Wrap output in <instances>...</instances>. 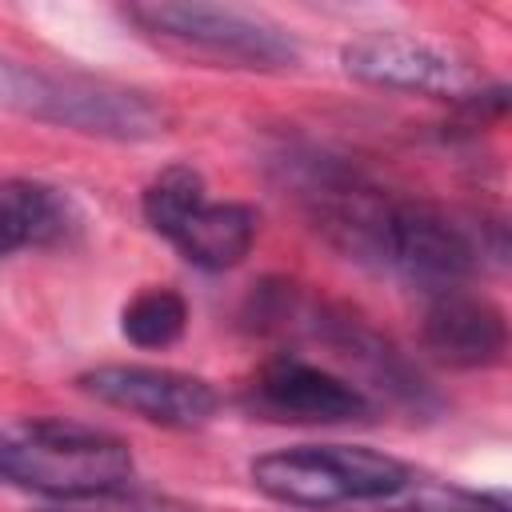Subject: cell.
<instances>
[{
  "label": "cell",
  "mask_w": 512,
  "mask_h": 512,
  "mask_svg": "<svg viewBox=\"0 0 512 512\" xmlns=\"http://www.w3.org/2000/svg\"><path fill=\"white\" fill-rule=\"evenodd\" d=\"M136 464L120 436L76 420H24L0 432V480L48 500H96L132 480Z\"/></svg>",
  "instance_id": "3"
},
{
  "label": "cell",
  "mask_w": 512,
  "mask_h": 512,
  "mask_svg": "<svg viewBox=\"0 0 512 512\" xmlns=\"http://www.w3.org/2000/svg\"><path fill=\"white\" fill-rule=\"evenodd\" d=\"M424 348L452 368H488L504 360L508 324L504 312L476 292L444 288L424 308Z\"/></svg>",
  "instance_id": "10"
},
{
  "label": "cell",
  "mask_w": 512,
  "mask_h": 512,
  "mask_svg": "<svg viewBox=\"0 0 512 512\" xmlns=\"http://www.w3.org/2000/svg\"><path fill=\"white\" fill-rule=\"evenodd\" d=\"M252 484L288 508L388 500L416 484L412 468L364 444H292L252 460Z\"/></svg>",
  "instance_id": "5"
},
{
  "label": "cell",
  "mask_w": 512,
  "mask_h": 512,
  "mask_svg": "<svg viewBox=\"0 0 512 512\" xmlns=\"http://www.w3.org/2000/svg\"><path fill=\"white\" fill-rule=\"evenodd\" d=\"M416 488V512H508L500 496L456 488V484H412Z\"/></svg>",
  "instance_id": "13"
},
{
  "label": "cell",
  "mask_w": 512,
  "mask_h": 512,
  "mask_svg": "<svg viewBox=\"0 0 512 512\" xmlns=\"http://www.w3.org/2000/svg\"><path fill=\"white\" fill-rule=\"evenodd\" d=\"M188 328V304L172 288H144L120 312V332L136 348H168Z\"/></svg>",
  "instance_id": "12"
},
{
  "label": "cell",
  "mask_w": 512,
  "mask_h": 512,
  "mask_svg": "<svg viewBox=\"0 0 512 512\" xmlns=\"http://www.w3.org/2000/svg\"><path fill=\"white\" fill-rule=\"evenodd\" d=\"M0 104L40 124L128 144L156 140L176 120L172 108L148 88L24 60H0Z\"/></svg>",
  "instance_id": "2"
},
{
  "label": "cell",
  "mask_w": 512,
  "mask_h": 512,
  "mask_svg": "<svg viewBox=\"0 0 512 512\" xmlns=\"http://www.w3.org/2000/svg\"><path fill=\"white\" fill-rule=\"evenodd\" d=\"M296 184L316 228L356 264L428 292L460 288L484 264V244H476L472 228L420 196L380 188L376 180L324 160H312Z\"/></svg>",
  "instance_id": "1"
},
{
  "label": "cell",
  "mask_w": 512,
  "mask_h": 512,
  "mask_svg": "<svg viewBox=\"0 0 512 512\" xmlns=\"http://www.w3.org/2000/svg\"><path fill=\"white\" fill-rule=\"evenodd\" d=\"M248 392L264 416L292 424H356L372 416V400L364 396L360 384L288 352L272 356L252 376Z\"/></svg>",
  "instance_id": "9"
},
{
  "label": "cell",
  "mask_w": 512,
  "mask_h": 512,
  "mask_svg": "<svg viewBox=\"0 0 512 512\" xmlns=\"http://www.w3.org/2000/svg\"><path fill=\"white\" fill-rule=\"evenodd\" d=\"M76 232L80 212L64 188L20 176L0 184V256L20 248H56Z\"/></svg>",
  "instance_id": "11"
},
{
  "label": "cell",
  "mask_w": 512,
  "mask_h": 512,
  "mask_svg": "<svg viewBox=\"0 0 512 512\" xmlns=\"http://www.w3.org/2000/svg\"><path fill=\"white\" fill-rule=\"evenodd\" d=\"M76 384L100 404L160 428H204L220 408V396L204 376L156 364H100L80 372Z\"/></svg>",
  "instance_id": "8"
},
{
  "label": "cell",
  "mask_w": 512,
  "mask_h": 512,
  "mask_svg": "<svg viewBox=\"0 0 512 512\" xmlns=\"http://www.w3.org/2000/svg\"><path fill=\"white\" fill-rule=\"evenodd\" d=\"M124 20H132L144 36L160 40L172 52L192 60H208L216 68H248V72H284L300 64L296 40L260 12L232 4H188V0H152L128 4Z\"/></svg>",
  "instance_id": "4"
},
{
  "label": "cell",
  "mask_w": 512,
  "mask_h": 512,
  "mask_svg": "<svg viewBox=\"0 0 512 512\" xmlns=\"http://www.w3.org/2000/svg\"><path fill=\"white\" fill-rule=\"evenodd\" d=\"M340 64L360 84L440 100H476L484 84L472 60L412 32H364L340 48Z\"/></svg>",
  "instance_id": "7"
},
{
  "label": "cell",
  "mask_w": 512,
  "mask_h": 512,
  "mask_svg": "<svg viewBox=\"0 0 512 512\" xmlns=\"http://www.w3.org/2000/svg\"><path fill=\"white\" fill-rule=\"evenodd\" d=\"M140 208L148 228L204 272L236 268L260 228L256 208L236 200H208L204 176L188 164H168L156 172L140 196Z\"/></svg>",
  "instance_id": "6"
}]
</instances>
